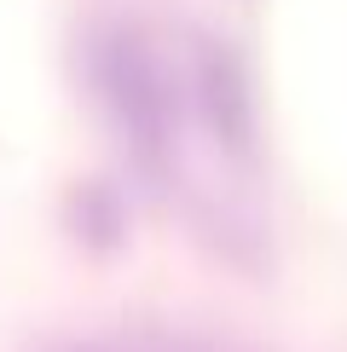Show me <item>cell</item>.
<instances>
[{"mask_svg": "<svg viewBox=\"0 0 347 352\" xmlns=\"http://www.w3.org/2000/svg\"><path fill=\"white\" fill-rule=\"evenodd\" d=\"M98 81H105L116 116H122V133L151 151V144L168 139V87L156 76V64L145 58L139 41H110L98 52Z\"/></svg>", "mask_w": 347, "mask_h": 352, "instance_id": "obj_1", "label": "cell"}]
</instances>
